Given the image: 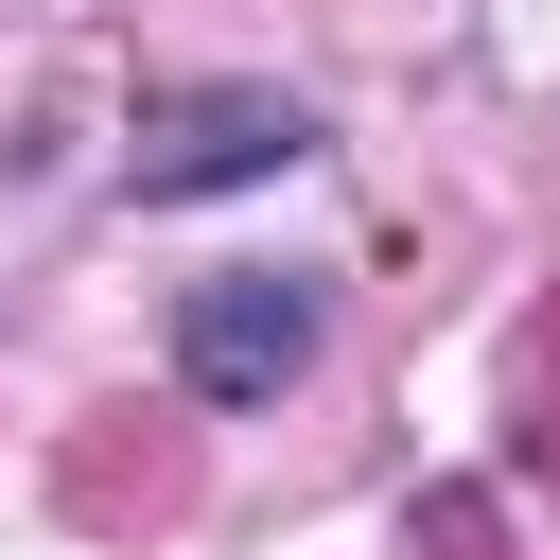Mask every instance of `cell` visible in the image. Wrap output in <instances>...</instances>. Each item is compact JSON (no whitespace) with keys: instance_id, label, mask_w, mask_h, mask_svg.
Returning <instances> with one entry per match:
<instances>
[{"instance_id":"cell-1","label":"cell","mask_w":560,"mask_h":560,"mask_svg":"<svg viewBox=\"0 0 560 560\" xmlns=\"http://www.w3.org/2000/svg\"><path fill=\"white\" fill-rule=\"evenodd\" d=\"M315 350H332V280H298V262H210L175 298V385L192 402H280Z\"/></svg>"},{"instance_id":"cell-2","label":"cell","mask_w":560,"mask_h":560,"mask_svg":"<svg viewBox=\"0 0 560 560\" xmlns=\"http://www.w3.org/2000/svg\"><path fill=\"white\" fill-rule=\"evenodd\" d=\"M298 158H315V105L298 88H175V105H140L122 192L175 210V192H245V175H298Z\"/></svg>"}]
</instances>
